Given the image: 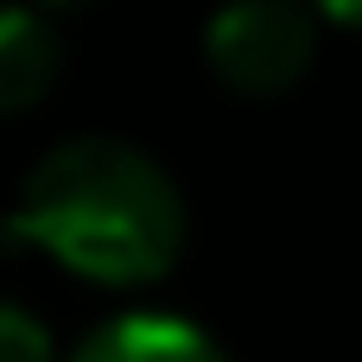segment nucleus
<instances>
[{"label": "nucleus", "mask_w": 362, "mask_h": 362, "mask_svg": "<svg viewBox=\"0 0 362 362\" xmlns=\"http://www.w3.org/2000/svg\"><path fill=\"white\" fill-rule=\"evenodd\" d=\"M70 362H229V350L197 331L191 318H172V312H127V318H108L95 325Z\"/></svg>", "instance_id": "nucleus-3"}, {"label": "nucleus", "mask_w": 362, "mask_h": 362, "mask_svg": "<svg viewBox=\"0 0 362 362\" xmlns=\"http://www.w3.org/2000/svg\"><path fill=\"white\" fill-rule=\"evenodd\" d=\"M318 57V13L305 0H229L204 25V64L235 95H280Z\"/></svg>", "instance_id": "nucleus-2"}, {"label": "nucleus", "mask_w": 362, "mask_h": 362, "mask_svg": "<svg viewBox=\"0 0 362 362\" xmlns=\"http://www.w3.org/2000/svg\"><path fill=\"white\" fill-rule=\"evenodd\" d=\"M64 70V45L45 6H13L0 0V115H19L51 95Z\"/></svg>", "instance_id": "nucleus-4"}, {"label": "nucleus", "mask_w": 362, "mask_h": 362, "mask_svg": "<svg viewBox=\"0 0 362 362\" xmlns=\"http://www.w3.org/2000/svg\"><path fill=\"white\" fill-rule=\"evenodd\" d=\"M32 6H89V0H32Z\"/></svg>", "instance_id": "nucleus-7"}, {"label": "nucleus", "mask_w": 362, "mask_h": 362, "mask_svg": "<svg viewBox=\"0 0 362 362\" xmlns=\"http://www.w3.org/2000/svg\"><path fill=\"white\" fill-rule=\"evenodd\" d=\"M0 362H57V344H51L45 318H32L13 299H0Z\"/></svg>", "instance_id": "nucleus-5"}, {"label": "nucleus", "mask_w": 362, "mask_h": 362, "mask_svg": "<svg viewBox=\"0 0 362 362\" xmlns=\"http://www.w3.org/2000/svg\"><path fill=\"white\" fill-rule=\"evenodd\" d=\"M318 19H337V25H362V0H305Z\"/></svg>", "instance_id": "nucleus-6"}, {"label": "nucleus", "mask_w": 362, "mask_h": 362, "mask_svg": "<svg viewBox=\"0 0 362 362\" xmlns=\"http://www.w3.org/2000/svg\"><path fill=\"white\" fill-rule=\"evenodd\" d=\"M6 235L51 255L76 280L153 286L185 255V197L172 172L134 140L76 134L25 172Z\"/></svg>", "instance_id": "nucleus-1"}]
</instances>
